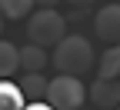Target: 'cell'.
I'll use <instances>...</instances> for the list:
<instances>
[{"label": "cell", "instance_id": "8", "mask_svg": "<svg viewBox=\"0 0 120 110\" xmlns=\"http://www.w3.org/2000/svg\"><path fill=\"white\" fill-rule=\"evenodd\" d=\"M0 110H27V93L20 90V83H0Z\"/></svg>", "mask_w": 120, "mask_h": 110}, {"label": "cell", "instance_id": "3", "mask_svg": "<svg viewBox=\"0 0 120 110\" xmlns=\"http://www.w3.org/2000/svg\"><path fill=\"white\" fill-rule=\"evenodd\" d=\"M83 100H87V87L80 83V77L57 73L47 87V103L57 107V110H80Z\"/></svg>", "mask_w": 120, "mask_h": 110}, {"label": "cell", "instance_id": "9", "mask_svg": "<svg viewBox=\"0 0 120 110\" xmlns=\"http://www.w3.org/2000/svg\"><path fill=\"white\" fill-rule=\"evenodd\" d=\"M17 70H20V47H13L10 40H4L0 43V77L10 80Z\"/></svg>", "mask_w": 120, "mask_h": 110}, {"label": "cell", "instance_id": "7", "mask_svg": "<svg viewBox=\"0 0 120 110\" xmlns=\"http://www.w3.org/2000/svg\"><path fill=\"white\" fill-rule=\"evenodd\" d=\"M20 67L27 73H40L43 67H47V47H40V43L20 47Z\"/></svg>", "mask_w": 120, "mask_h": 110}, {"label": "cell", "instance_id": "1", "mask_svg": "<svg viewBox=\"0 0 120 110\" xmlns=\"http://www.w3.org/2000/svg\"><path fill=\"white\" fill-rule=\"evenodd\" d=\"M53 64H57L60 73L83 77L90 67L97 64V53H94V47H90L87 37H80V34H67L64 40L53 47Z\"/></svg>", "mask_w": 120, "mask_h": 110}, {"label": "cell", "instance_id": "4", "mask_svg": "<svg viewBox=\"0 0 120 110\" xmlns=\"http://www.w3.org/2000/svg\"><path fill=\"white\" fill-rule=\"evenodd\" d=\"M94 30H97V37L113 47L120 43V4H107V7H100L94 13Z\"/></svg>", "mask_w": 120, "mask_h": 110}, {"label": "cell", "instance_id": "6", "mask_svg": "<svg viewBox=\"0 0 120 110\" xmlns=\"http://www.w3.org/2000/svg\"><path fill=\"white\" fill-rule=\"evenodd\" d=\"M97 77L100 80H120V43L103 50V57L97 60Z\"/></svg>", "mask_w": 120, "mask_h": 110}, {"label": "cell", "instance_id": "13", "mask_svg": "<svg viewBox=\"0 0 120 110\" xmlns=\"http://www.w3.org/2000/svg\"><path fill=\"white\" fill-rule=\"evenodd\" d=\"M67 4H70V7H77V10H87L90 4H97V0H67Z\"/></svg>", "mask_w": 120, "mask_h": 110}, {"label": "cell", "instance_id": "15", "mask_svg": "<svg viewBox=\"0 0 120 110\" xmlns=\"http://www.w3.org/2000/svg\"><path fill=\"white\" fill-rule=\"evenodd\" d=\"M117 110H120V107H117Z\"/></svg>", "mask_w": 120, "mask_h": 110}, {"label": "cell", "instance_id": "5", "mask_svg": "<svg viewBox=\"0 0 120 110\" xmlns=\"http://www.w3.org/2000/svg\"><path fill=\"white\" fill-rule=\"evenodd\" d=\"M90 100H94L100 110L120 107V80H100L97 77V83L90 87Z\"/></svg>", "mask_w": 120, "mask_h": 110}, {"label": "cell", "instance_id": "14", "mask_svg": "<svg viewBox=\"0 0 120 110\" xmlns=\"http://www.w3.org/2000/svg\"><path fill=\"white\" fill-rule=\"evenodd\" d=\"M57 4L60 0H37V7H43V10H57Z\"/></svg>", "mask_w": 120, "mask_h": 110}, {"label": "cell", "instance_id": "2", "mask_svg": "<svg viewBox=\"0 0 120 110\" xmlns=\"http://www.w3.org/2000/svg\"><path fill=\"white\" fill-rule=\"evenodd\" d=\"M27 37H30V43L57 47L60 40L67 37V17H64V13H57V10L37 7V10L27 17Z\"/></svg>", "mask_w": 120, "mask_h": 110}, {"label": "cell", "instance_id": "11", "mask_svg": "<svg viewBox=\"0 0 120 110\" xmlns=\"http://www.w3.org/2000/svg\"><path fill=\"white\" fill-rule=\"evenodd\" d=\"M0 10L7 20H23L37 10V0H0Z\"/></svg>", "mask_w": 120, "mask_h": 110}, {"label": "cell", "instance_id": "10", "mask_svg": "<svg viewBox=\"0 0 120 110\" xmlns=\"http://www.w3.org/2000/svg\"><path fill=\"white\" fill-rule=\"evenodd\" d=\"M47 87H50V80H43V73H27L23 80H20V90L30 97V103L47 100Z\"/></svg>", "mask_w": 120, "mask_h": 110}, {"label": "cell", "instance_id": "12", "mask_svg": "<svg viewBox=\"0 0 120 110\" xmlns=\"http://www.w3.org/2000/svg\"><path fill=\"white\" fill-rule=\"evenodd\" d=\"M27 110H57V107H50L47 100H37V103H27Z\"/></svg>", "mask_w": 120, "mask_h": 110}]
</instances>
